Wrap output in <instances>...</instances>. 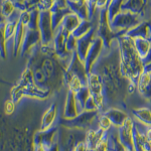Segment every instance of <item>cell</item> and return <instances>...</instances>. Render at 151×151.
Segmentation results:
<instances>
[{
    "mask_svg": "<svg viewBox=\"0 0 151 151\" xmlns=\"http://www.w3.org/2000/svg\"><path fill=\"white\" fill-rule=\"evenodd\" d=\"M93 70H96L102 78L106 102L122 104L125 106L124 101L125 96L128 94L129 81L123 77L121 73L120 53L116 40L111 48L106 50V52L102 53Z\"/></svg>",
    "mask_w": 151,
    "mask_h": 151,
    "instance_id": "cell-1",
    "label": "cell"
},
{
    "mask_svg": "<svg viewBox=\"0 0 151 151\" xmlns=\"http://www.w3.org/2000/svg\"><path fill=\"white\" fill-rule=\"evenodd\" d=\"M27 67L33 72L35 83L38 87L55 93L65 86V73L70 62L63 60L55 50L45 53L40 45L28 53Z\"/></svg>",
    "mask_w": 151,
    "mask_h": 151,
    "instance_id": "cell-2",
    "label": "cell"
},
{
    "mask_svg": "<svg viewBox=\"0 0 151 151\" xmlns=\"http://www.w3.org/2000/svg\"><path fill=\"white\" fill-rule=\"evenodd\" d=\"M120 53V69L122 76L137 85L138 79L144 72V63L134 47L133 38L123 35L117 37Z\"/></svg>",
    "mask_w": 151,
    "mask_h": 151,
    "instance_id": "cell-3",
    "label": "cell"
},
{
    "mask_svg": "<svg viewBox=\"0 0 151 151\" xmlns=\"http://www.w3.org/2000/svg\"><path fill=\"white\" fill-rule=\"evenodd\" d=\"M100 115L99 111H83L77 117L73 119L60 118L58 121V126H62L69 129H76V130L87 131L90 130L93 126L95 121H97Z\"/></svg>",
    "mask_w": 151,
    "mask_h": 151,
    "instance_id": "cell-4",
    "label": "cell"
},
{
    "mask_svg": "<svg viewBox=\"0 0 151 151\" xmlns=\"http://www.w3.org/2000/svg\"><path fill=\"white\" fill-rule=\"evenodd\" d=\"M142 20L143 16L140 15V14L133 13L131 11L122 10L113 18V20L110 21V25L114 32L118 33L119 36H120L126 35L127 31L135 27L136 25H138Z\"/></svg>",
    "mask_w": 151,
    "mask_h": 151,
    "instance_id": "cell-5",
    "label": "cell"
},
{
    "mask_svg": "<svg viewBox=\"0 0 151 151\" xmlns=\"http://www.w3.org/2000/svg\"><path fill=\"white\" fill-rule=\"evenodd\" d=\"M86 139V131L58 127V143L60 151H75L78 145Z\"/></svg>",
    "mask_w": 151,
    "mask_h": 151,
    "instance_id": "cell-6",
    "label": "cell"
},
{
    "mask_svg": "<svg viewBox=\"0 0 151 151\" xmlns=\"http://www.w3.org/2000/svg\"><path fill=\"white\" fill-rule=\"evenodd\" d=\"M52 95V92L50 90H45L38 87L37 85H31V86H20L16 84L11 90V99L16 104L20 102V100L26 98H35L38 100H47Z\"/></svg>",
    "mask_w": 151,
    "mask_h": 151,
    "instance_id": "cell-7",
    "label": "cell"
},
{
    "mask_svg": "<svg viewBox=\"0 0 151 151\" xmlns=\"http://www.w3.org/2000/svg\"><path fill=\"white\" fill-rule=\"evenodd\" d=\"M97 36L102 38L106 50L111 48L113 42L119 36L118 33L114 32L113 29L111 28L107 8L99 10V18L97 22Z\"/></svg>",
    "mask_w": 151,
    "mask_h": 151,
    "instance_id": "cell-8",
    "label": "cell"
},
{
    "mask_svg": "<svg viewBox=\"0 0 151 151\" xmlns=\"http://www.w3.org/2000/svg\"><path fill=\"white\" fill-rule=\"evenodd\" d=\"M41 35V45H50L53 41L55 30L52 22V13L50 10H40V22H38Z\"/></svg>",
    "mask_w": 151,
    "mask_h": 151,
    "instance_id": "cell-9",
    "label": "cell"
},
{
    "mask_svg": "<svg viewBox=\"0 0 151 151\" xmlns=\"http://www.w3.org/2000/svg\"><path fill=\"white\" fill-rule=\"evenodd\" d=\"M29 19H30V12L27 10L20 12L17 29H16L15 35H14V38H13V55L14 57H17L18 55H20L21 47H22L24 35H25L27 25L29 23Z\"/></svg>",
    "mask_w": 151,
    "mask_h": 151,
    "instance_id": "cell-10",
    "label": "cell"
},
{
    "mask_svg": "<svg viewBox=\"0 0 151 151\" xmlns=\"http://www.w3.org/2000/svg\"><path fill=\"white\" fill-rule=\"evenodd\" d=\"M58 126H53L48 130H38L32 137L33 145H41L45 149H50L58 141Z\"/></svg>",
    "mask_w": 151,
    "mask_h": 151,
    "instance_id": "cell-11",
    "label": "cell"
},
{
    "mask_svg": "<svg viewBox=\"0 0 151 151\" xmlns=\"http://www.w3.org/2000/svg\"><path fill=\"white\" fill-rule=\"evenodd\" d=\"M68 36L69 35L65 33V31L60 26V27L55 30V36H53V41H52L53 47H55V52H57V55L62 58L63 60H65V62H70L73 55V52H69L67 48Z\"/></svg>",
    "mask_w": 151,
    "mask_h": 151,
    "instance_id": "cell-12",
    "label": "cell"
},
{
    "mask_svg": "<svg viewBox=\"0 0 151 151\" xmlns=\"http://www.w3.org/2000/svg\"><path fill=\"white\" fill-rule=\"evenodd\" d=\"M41 43V35L38 27H33V26L27 25L25 35H24V40L22 42V47H21L20 55L23 57L26 53L31 52L33 47Z\"/></svg>",
    "mask_w": 151,
    "mask_h": 151,
    "instance_id": "cell-13",
    "label": "cell"
},
{
    "mask_svg": "<svg viewBox=\"0 0 151 151\" xmlns=\"http://www.w3.org/2000/svg\"><path fill=\"white\" fill-rule=\"evenodd\" d=\"M121 142L129 151H134V130H135V122L129 117L123 126L117 129Z\"/></svg>",
    "mask_w": 151,
    "mask_h": 151,
    "instance_id": "cell-14",
    "label": "cell"
},
{
    "mask_svg": "<svg viewBox=\"0 0 151 151\" xmlns=\"http://www.w3.org/2000/svg\"><path fill=\"white\" fill-rule=\"evenodd\" d=\"M104 50H105V45L102 38H100L99 36H96L93 45H92L91 48L88 52L86 60H85V65H86V70L88 73H90L93 70L95 65L97 64L100 57L103 53Z\"/></svg>",
    "mask_w": 151,
    "mask_h": 151,
    "instance_id": "cell-15",
    "label": "cell"
},
{
    "mask_svg": "<svg viewBox=\"0 0 151 151\" xmlns=\"http://www.w3.org/2000/svg\"><path fill=\"white\" fill-rule=\"evenodd\" d=\"M65 75L78 76V77H79L80 79H81L82 81L87 85L88 72L86 70V65H85V63L83 62L81 58H80L79 55L77 53V52H73L72 58H70L67 70H65Z\"/></svg>",
    "mask_w": 151,
    "mask_h": 151,
    "instance_id": "cell-16",
    "label": "cell"
},
{
    "mask_svg": "<svg viewBox=\"0 0 151 151\" xmlns=\"http://www.w3.org/2000/svg\"><path fill=\"white\" fill-rule=\"evenodd\" d=\"M97 36V24H95L94 27L84 36L80 37L78 40V45H77V53L79 55L80 58L85 63L88 55V52L91 48L92 45H93L95 38Z\"/></svg>",
    "mask_w": 151,
    "mask_h": 151,
    "instance_id": "cell-17",
    "label": "cell"
},
{
    "mask_svg": "<svg viewBox=\"0 0 151 151\" xmlns=\"http://www.w3.org/2000/svg\"><path fill=\"white\" fill-rule=\"evenodd\" d=\"M87 87L89 88L92 96H98V95L104 94L102 78L96 70H92L90 73H88Z\"/></svg>",
    "mask_w": 151,
    "mask_h": 151,
    "instance_id": "cell-18",
    "label": "cell"
},
{
    "mask_svg": "<svg viewBox=\"0 0 151 151\" xmlns=\"http://www.w3.org/2000/svg\"><path fill=\"white\" fill-rule=\"evenodd\" d=\"M81 113L78 106L77 100H76V94L74 92L68 90L67 98H65V103L64 107V114H63V118L65 119H73L77 117Z\"/></svg>",
    "mask_w": 151,
    "mask_h": 151,
    "instance_id": "cell-19",
    "label": "cell"
},
{
    "mask_svg": "<svg viewBox=\"0 0 151 151\" xmlns=\"http://www.w3.org/2000/svg\"><path fill=\"white\" fill-rule=\"evenodd\" d=\"M109 131H105L101 128H97V129H90L86 132V145L89 150H93L97 146L99 145V143L108 135Z\"/></svg>",
    "mask_w": 151,
    "mask_h": 151,
    "instance_id": "cell-20",
    "label": "cell"
},
{
    "mask_svg": "<svg viewBox=\"0 0 151 151\" xmlns=\"http://www.w3.org/2000/svg\"><path fill=\"white\" fill-rule=\"evenodd\" d=\"M58 119V105L52 103L48 106V108L45 111L40 121V130H48L55 126Z\"/></svg>",
    "mask_w": 151,
    "mask_h": 151,
    "instance_id": "cell-21",
    "label": "cell"
},
{
    "mask_svg": "<svg viewBox=\"0 0 151 151\" xmlns=\"http://www.w3.org/2000/svg\"><path fill=\"white\" fill-rule=\"evenodd\" d=\"M103 113L111 120L113 127L117 129L120 128L121 126H123V124L129 118L128 114L125 111L121 110L119 108H116V107H111V108L107 109V110H104Z\"/></svg>",
    "mask_w": 151,
    "mask_h": 151,
    "instance_id": "cell-22",
    "label": "cell"
},
{
    "mask_svg": "<svg viewBox=\"0 0 151 151\" xmlns=\"http://www.w3.org/2000/svg\"><path fill=\"white\" fill-rule=\"evenodd\" d=\"M126 35L131 38L142 37L151 41V20H142L138 25L127 31Z\"/></svg>",
    "mask_w": 151,
    "mask_h": 151,
    "instance_id": "cell-23",
    "label": "cell"
},
{
    "mask_svg": "<svg viewBox=\"0 0 151 151\" xmlns=\"http://www.w3.org/2000/svg\"><path fill=\"white\" fill-rule=\"evenodd\" d=\"M67 5L72 12L80 16L82 20H92L90 16V10L87 1H78V0H67Z\"/></svg>",
    "mask_w": 151,
    "mask_h": 151,
    "instance_id": "cell-24",
    "label": "cell"
},
{
    "mask_svg": "<svg viewBox=\"0 0 151 151\" xmlns=\"http://www.w3.org/2000/svg\"><path fill=\"white\" fill-rule=\"evenodd\" d=\"M137 91L147 101H151V74L143 72L137 82Z\"/></svg>",
    "mask_w": 151,
    "mask_h": 151,
    "instance_id": "cell-25",
    "label": "cell"
},
{
    "mask_svg": "<svg viewBox=\"0 0 151 151\" xmlns=\"http://www.w3.org/2000/svg\"><path fill=\"white\" fill-rule=\"evenodd\" d=\"M50 13H52V27L53 30H55L60 27L62 24L63 20L67 14H69L72 12V10L69 8V6H60L57 4H53L52 8L50 9Z\"/></svg>",
    "mask_w": 151,
    "mask_h": 151,
    "instance_id": "cell-26",
    "label": "cell"
},
{
    "mask_svg": "<svg viewBox=\"0 0 151 151\" xmlns=\"http://www.w3.org/2000/svg\"><path fill=\"white\" fill-rule=\"evenodd\" d=\"M134 151H151V146L139 126L135 124L134 130Z\"/></svg>",
    "mask_w": 151,
    "mask_h": 151,
    "instance_id": "cell-27",
    "label": "cell"
},
{
    "mask_svg": "<svg viewBox=\"0 0 151 151\" xmlns=\"http://www.w3.org/2000/svg\"><path fill=\"white\" fill-rule=\"evenodd\" d=\"M81 22H82V19L80 18V16H78L74 12H70V13L65 15L62 24H60V27L64 29L68 35H70V33L74 32L76 28L80 25Z\"/></svg>",
    "mask_w": 151,
    "mask_h": 151,
    "instance_id": "cell-28",
    "label": "cell"
},
{
    "mask_svg": "<svg viewBox=\"0 0 151 151\" xmlns=\"http://www.w3.org/2000/svg\"><path fill=\"white\" fill-rule=\"evenodd\" d=\"M132 115L136 121L146 127H151V109L149 107H139L132 109Z\"/></svg>",
    "mask_w": 151,
    "mask_h": 151,
    "instance_id": "cell-29",
    "label": "cell"
},
{
    "mask_svg": "<svg viewBox=\"0 0 151 151\" xmlns=\"http://www.w3.org/2000/svg\"><path fill=\"white\" fill-rule=\"evenodd\" d=\"M146 9V0H125L122 10L131 11L133 13L140 14L144 17Z\"/></svg>",
    "mask_w": 151,
    "mask_h": 151,
    "instance_id": "cell-30",
    "label": "cell"
},
{
    "mask_svg": "<svg viewBox=\"0 0 151 151\" xmlns=\"http://www.w3.org/2000/svg\"><path fill=\"white\" fill-rule=\"evenodd\" d=\"M133 41H134V47H135L136 50H137L138 55H140L142 60L145 58L151 47V41L142 37L133 38Z\"/></svg>",
    "mask_w": 151,
    "mask_h": 151,
    "instance_id": "cell-31",
    "label": "cell"
},
{
    "mask_svg": "<svg viewBox=\"0 0 151 151\" xmlns=\"http://www.w3.org/2000/svg\"><path fill=\"white\" fill-rule=\"evenodd\" d=\"M90 97H91V93H90V90L87 86L83 87L79 92L76 93V100H77L80 112L85 111V106H86V103Z\"/></svg>",
    "mask_w": 151,
    "mask_h": 151,
    "instance_id": "cell-32",
    "label": "cell"
},
{
    "mask_svg": "<svg viewBox=\"0 0 151 151\" xmlns=\"http://www.w3.org/2000/svg\"><path fill=\"white\" fill-rule=\"evenodd\" d=\"M16 10L17 8L12 0H1V17L10 18Z\"/></svg>",
    "mask_w": 151,
    "mask_h": 151,
    "instance_id": "cell-33",
    "label": "cell"
},
{
    "mask_svg": "<svg viewBox=\"0 0 151 151\" xmlns=\"http://www.w3.org/2000/svg\"><path fill=\"white\" fill-rule=\"evenodd\" d=\"M125 2V0H111V2L107 6V10H108V17L109 20H113L118 13L122 11V6Z\"/></svg>",
    "mask_w": 151,
    "mask_h": 151,
    "instance_id": "cell-34",
    "label": "cell"
},
{
    "mask_svg": "<svg viewBox=\"0 0 151 151\" xmlns=\"http://www.w3.org/2000/svg\"><path fill=\"white\" fill-rule=\"evenodd\" d=\"M17 84H19L20 86H31V85L36 84L32 70L29 67H27V65H26V68L24 69L22 74H21V77H20V79H19V82Z\"/></svg>",
    "mask_w": 151,
    "mask_h": 151,
    "instance_id": "cell-35",
    "label": "cell"
},
{
    "mask_svg": "<svg viewBox=\"0 0 151 151\" xmlns=\"http://www.w3.org/2000/svg\"><path fill=\"white\" fill-rule=\"evenodd\" d=\"M95 24H93L92 20H82V22L80 23V25L76 28V30L73 32V35H75V37H77L79 40L80 37L87 35L92 28L94 27Z\"/></svg>",
    "mask_w": 151,
    "mask_h": 151,
    "instance_id": "cell-36",
    "label": "cell"
},
{
    "mask_svg": "<svg viewBox=\"0 0 151 151\" xmlns=\"http://www.w3.org/2000/svg\"><path fill=\"white\" fill-rule=\"evenodd\" d=\"M97 122H98V127L103 129V130H105V131H110L111 128L113 127L111 120L106 115H105L103 112L100 113L98 119H97Z\"/></svg>",
    "mask_w": 151,
    "mask_h": 151,
    "instance_id": "cell-37",
    "label": "cell"
},
{
    "mask_svg": "<svg viewBox=\"0 0 151 151\" xmlns=\"http://www.w3.org/2000/svg\"><path fill=\"white\" fill-rule=\"evenodd\" d=\"M15 107H16V103L11 98L6 100L4 102V106H3V111L5 113V115H12L14 113V111H15Z\"/></svg>",
    "mask_w": 151,
    "mask_h": 151,
    "instance_id": "cell-38",
    "label": "cell"
},
{
    "mask_svg": "<svg viewBox=\"0 0 151 151\" xmlns=\"http://www.w3.org/2000/svg\"><path fill=\"white\" fill-rule=\"evenodd\" d=\"M77 45H78V38L75 37V35L73 33L68 36V40H67V48L68 50L70 52H74L77 50Z\"/></svg>",
    "mask_w": 151,
    "mask_h": 151,
    "instance_id": "cell-39",
    "label": "cell"
},
{
    "mask_svg": "<svg viewBox=\"0 0 151 151\" xmlns=\"http://www.w3.org/2000/svg\"><path fill=\"white\" fill-rule=\"evenodd\" d=\"M90 151H111L110 150V143H109V132H108V135H107L106 137L99 143V145L97 146L95 149L90 150Z\"/></svg>",
    "mask_w": 151,
    "mask_h": 151,
    "instance_id": "cell-40",
    "label": "cell"
},
{
    "mask_svg": "<svg viewBox=\"0 0 151 151\" xmlns=\"http://www.w3.org/2000/svg\"><path fill=\"white\" fill-rule=\"evenodd\" d=\"M85 110H87V111H99L100 112L98 105H97L96 101H95V99L93 98L92 95H91V97L88 99L86 106H85Z\"/></svg>",
    "mask_w": 151,
    "mask_h": 151,
    "instance_id": "cell-41",
    "label": "cell"
},
{
    "mask_svg": "<svg viewBox=\"0 0 151 151\" xmlns=\"http://www.w3.org/2000/svg\"><path fill=\"white\" fill-rule=\"evenodd\" d=\"M53 3H55V0H42L40 5L38 6V9H40V10H50L52 7Z\"/></svg>",
    "mask_w": 151,
    "mask_h": 151,
    "instance_id": "cell-42",
    "label": "cell"
},
{
    "mask_svg": "<svg viewBox=\"0 0 151 151\" xmlns=\"http://www.w3.org/2000/svg\"><path fill=\"white\" fill-rule=\"evenodd\" d=\"M12 1L15 3L16 8H17L19 11L25 10V6H24V2H25V0H12Z\"/></svg>",
    "mask_w": 151,
    "mask_h": 151,
    "instance_id": "cell-43",
    "label": "cell"
},
{
    "mask_svg": "<svg viewBox=\"0 0 151 151\" xmlns=\"http://www.w3.org/2000/svg\"><path fill=\"white\" fill-rule=\"evenodd\" d=\"M144 135L146 137V139H147V141L149 142V144L151 146V127H147L144 132Z\"/></svg>",
    "mask_w": 151,
    "mask_h": 151,
    "instance_id": "cell-44",
    "label": "cell"
},
{
    "mask_svg": "<svg viewBox=\"0 0 151 151\" xmlns=\"http://www.w3.org/2000/svg\"><path fill=\"white\" fill-rule=\"evenodd\" d=\"M143 63H144V65H147V64H150V63H151V47L149 50V52H148L147 55H146V58H143Z\"/></svg>",
    "mask_w": 151,
    "mask_h": 151,
    "instance_id": "cell-45",
    "label": "cell"
},
{
    "mask_svg": "<svg viewBox=\"0 0 151 151\" xmlns=\"http://www.w3.org/2000/svg\"><path fill=\"white\" fill-rule=\"evenodd\" d=\"M47 151H60V145H58V141L52 146V147L50 148V149H47Z\"/></svg>",
    "mask_w": 151,
    "mask_h": 151,
    "instance_id": "cell-46",
    "label": "cell"
},
{
    "mask_svg": "<svg viewBox=\"0 0 151 151\" xmlns=\"http://www.w3.org/2000/svg\"><path fill=\"white\" fill-rule=\"evenodd\" d=\"M144 72L150 73V74H151V63H150V64H147V65H144Z\"/></svg>",
    "mask_w": 151,
    "mask_h": 151,
    "instance_id": "cell-47",
    "label": "cell"
},
{
    "mask_svg": "<svg viewBox=\"0 0 151 151\" xmlns=\"http://www.w3.org/2000/svg\"><path fill=\"white\" fill-rule=\"evenodd\" d=\"M147 8H150V11H151V0H149V1L147 2V4H146V9ZM150 20H151V18H150Z\"/></svg>",
    "mask_w": 151,
    "mask_h": 151,
    "instance_id": "cell-48",
    "label": "cell"
},
{
    "mask_svg": "<svg viewBox=\"0 0 151 151\" xmlns=\"http://www.w3.org/2000/svg\"><path fill=\"white\" fill-rule=\"evenodd\" d=\"M148 1H149V0H146V4H147V2H148Z\"/></svg>",
    "mask_w": 151,
    "mask_h": 151,
    "instance_id": "cell-49",
    "label": "cell"
},
{
    "mask_svg": "<svg viewBox=\"0 0 151 151\" xmlns=\"http://www.w3.org/2000/svg\"><path fill=\"white\" fill-rule=\"evenodd\" d=\"M108 1H109V3H110V2H111V0H108ZM109 3H108V4H109Z\"/></svg>",
    "mask_w": 151,
    "mask_h": 151,
    "instance_id": "cell-50",
    "label": "cell"
}]
</instances>
